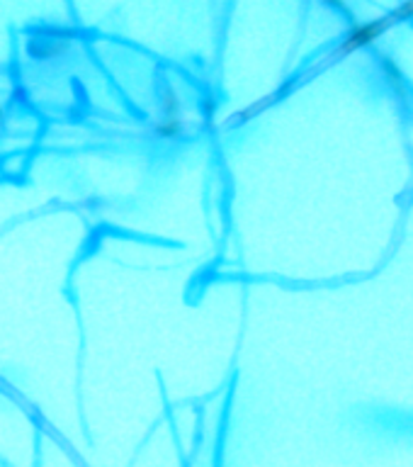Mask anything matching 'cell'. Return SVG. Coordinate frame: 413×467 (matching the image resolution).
<instances>
[{"label":"cell","instance_id":"obj_1","mask_svg":"<svg viewBox=\"0 0 413 467\" xmlns=\"http://www.w3.org/2000/svg\"><path fill=\"white\" fill-rule=\"evenodd\" d=\"M389 25V20H375V22H365V25H357V27L350 29V35L346 36L341 49L343 51H356L360 47H367L379 36V32H385V27Z\"/></svg>","mask_w":413,"mask_h":467}]
</instances>
